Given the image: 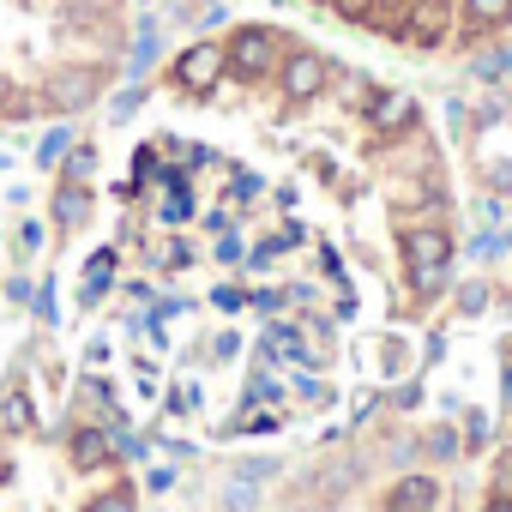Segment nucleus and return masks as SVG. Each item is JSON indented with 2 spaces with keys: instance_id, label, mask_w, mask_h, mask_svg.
<instances>
[{
  "instance_id": "39448f33",
  "label": "nucleus",
  "mask_w": 512,
  "mask_h": 512,
  "mask_svg": "<svg viewBox=\"0 0 512 512\" xmlns=\"http://www.w3.org/2000/svg\"><path fill=\"white\" fill-rule=\"evenodd\" d=\"M452 25V0H404V19H398V37L410 49H434Z\"/></svg>"
},
{
  "instance_id": "9d476101",
  "label": "nucleus",
  "mask_w": 512,
  "mask_h": 512,
  "mask_svg": "<svg viewBox=\"0 0 512 512\" xmlns=\"http://www.w3.org/2000/svg\"><path fill=\"white\" fill-rule=\"evenodd\" d=\"M91 217V193H85V181H61V193H55V223L61 229H79Z\"/></svg>"
},
{
  "instance_id": "6ab92c4d",
  "label": "nucleus",
  "mask_w": 512,
  "mask_h": 512,
  "mask_svg": "<svg viewBox=\"0 0 512 512\" xmlns=\"http://www.w3.org/2000/svg\"><path fill=\"white\" fill-rule=\"evenodd\" d=\"M428 452H434V458H452V452H458L452 428H434V434H428Z\"/></svg>"
},
{
  "instance_id": "0eeeda50",
  "label": "nucleus",
  "mask_w": 512,
  "mask_h": 512,
  "mask_svg": "<svg viewBox=\"0 0 512 512\" xmlns=\"http://www.w3.org/2000/svg\"><path fill=\"white\" fill-rule=\"evenodd\" d=\"M368 121H374V133H410L416 127V97L410 91H380L374 103H368Z\"/></svg>"
},
{
  "instance_id": "dca6fc26",
  "label": "nucleus",
  "mask_w": 512,
  "mask_h": 512,
  "mask_svg": "<svg viewBox=\"0 0 512 512\" xmlns=\"http://www.w3.org/2000/svg\"><path fill=\"white\" fill-rule=\"evenodd\" d=\"M488 506H500V512H512V458L494 470V488H488Z\"/></svg>"
},
{
  "instance_id": "20e7f679",
  "label": "nucleus",
  "mask_w": 512,
  "mask_h": 512,
  "mask_svg": "<svg viewBox=\"0 0 512 512\" xmlns=\"http://www.w3.org/2000/svg\"><path fill=\"white\" fill-rule=\"evenodd\" d=\"M278 79H284V97H290V103H314V97L326 91V79H332V61L314 55V49H284Z\"/></svg>"
},
{
  "instance_id": "4be33fe9",
  "label": "nucleus",
  "mask_w": 512,
  "mask_h": 512,
  "mask_svg": "<svg viewBox=\"0 0 512 512\" xmlns=\"http://www.w3.org/2000/svg\"><path fill=\"white\" fill-rule=\"evenodd\" d=\"M61 151H67V133H49V139H43V151H37V157H43V163H61Z\"/></svg>"
},
{
  "instance_id": "2eb2a0df",
  "label": "nucleus",
  "mask_w": 512,
  "mask_h": 512,
  "mask_svg": "<svg viewBox=\"0 0 512 512\" xmlns=\"http://www.w3.org/2000/svg\"><path fill=\"white\" fill-rule=\"evenodd\" d=\"M506 67H512V55H506V49H500V55H476V61H470V73H476L482 85H494Z\"/></svg>"
},
{
  "instance_id": "f03ea898",
  "label": "nucleus",
  "mask_w": 512,
  "mask_h": 512,
  "mask_svg": "<svg viewBox=\"0 0 512 512\" xmlns=\"http://www.w3.org/2000/svg\"><path fill=\"white\" fill-rule=\"evenodd\" d=\"M223 61H229V73L235 79H266L278 61H284V37L278 31H266V25H241L229 43H223Z\"/></svg>"
},
{
  "instance_id": "a211bd4d",
  "label": "nucleus",
  "mask_w": 512,
  "mask_h": 512,
  "mask_svg": "<svg viewBox=\"0 0 512 512\" xmlns=\"http://www.w3.org/2000/svg\"><path fill=\"white\" fill-rule=\"evenodd\" d=\"M380 368H386V374H398V368H404V344H398V338H386V344H380Z\"/></svg>"
},
{
  "instance_id": "1a4fd4ad",
  "label": "nucleus",
  "mask_w": 512,
  "mask_h": 512,
  "mask_svg": "<svg viewBox=\"0 0 512 512\" xmlns=\"http://www.w3.org/2000/svg\"><path fill=\"white\" fill-rule=\"evenodd\" d=\"M67 452H73V464H79V470H103V464L115 458L109 434H97V428H73V434H67Z\"/></svg>"
},
{
  "instance_id": "4468645a",
  "label": "nucleus",
  "mask_w": 512,
  "mask_h": 512,
  "mask_svg": "<svg viewBox=\"0 0 512 512\" xmlns=\"http://www.w3.org/2000/svg\"><path fill=\"white\" fill-rule=\"evenodd\" d=\"M109 272H115V253H97V260H91V272H85V296H91V302L103 296V284H109Z\"/></svg>"
},
{
  "instance_id": "f8f14e48",
  "label": "nucleus",
  "mask_w": 512,
  "mask_h": 512,
  "mask_svg": "<svg viewBox=\"0 0 512 512\" xmlns=\"http://www.w3.org/2000/svg\"><path fill=\"white\" fill-rule=\"evenodd\" d=\"M464 13H470L476 31H494V25L512 19V0H464Z\"/></svg>"
},
{
  "instance_id": "9b49d317",
  "label": "nucleus",
  "mask_w": 512,
  "mask_h": 512,
  "mask_svg": "<svg viewBox=\"0 0 512 512\" xmlns=\"http://www.w3.org/2000/svg\"><path fill=\"white\" fill-rule=\"evenodd\" d=\"M31 115H37V103H31L7 73H0V121H31Z\"/></svg>"
},
{
  "instance_id": "5701e85b",
  "label": "nucleus",
  "mask_w": 512,
  "mask_h": 512,
  "mask_svg": "<svg viewBox=\"0 0 512 512\" xmlns=\"http://www.w3.org/2000/svg\"><path fill=\"white\" fill-rule=\"evenodd\" d=\"M332 7H338V13H350V19H368L374 0H332Z\"/></svg>"
},
{
  "instance_id": "f257e3e1",
  "label": "nucleus",
  "mask_w": 512,
  "mask_h": 512,
  "mask_svg": "<svg viewBox=\"0 0 512 512\" xmlns=\"http://www.w3.org/2000/svg\"><path fill=\"white\" fill-rule=\"evenodd\" d=\"M398 247H404L410 284H416L422 296H440V284H446V272H452V235H446L440 223H410Z\"/></svg>"
},
{
  "instance_id": "ddd939ff",
  "label": "nucleus",
  "mask_w": 512,
  "mask_h": 512,
  "mask_svg": "<svg viewBox=\"0 0 512 512\" xmlns=\"http://www.w3.org/2000/svg\"><path fill=\"white\" fill-rule=\"evenodd\" d=\"M31 422H37L31 398H25V392H7V404H0V428H13V434H25Z\"/></svg>"
},
{
  "instance_id": "aec40b11",
  "label": "nucleus",
  "mask_w": 512,
  "mask_h": 512,
  "mask_svg": "<svg viewBox=\"0 0 512 512\" xmlns=\"http://www.w3.org/2000/svg\"><path fill=\"white\" fill-rule=\"evenodd\" d=\"M482 175H488V187L512 193V163H482Z\"/></svg>"
},
{
  "instance_id": "7ed1b4c3",
  "label": "nucleus",
  "mask_w": 512,
  "mask_h": 512,
  "mask_svg": "<svg viewBox=\"0 0 512 512\" xmlns=\"http://www.w3.org/2000/svg\"><path fill=\"white\" fill-rule=\"evenodd\" d=\"M223 73H229V61H223V43H211V37L187 43V49L175 55V67H169L175 91H187V97H211Z\"/></svg>"
},
{
  "instance_id": "423d86ee",
  "label": "nucleus",
  "mask_w": 512,
  "mask_h": 512,
  "mask_svg": "<svg viewBox=\"0 0 512 512\" xmlns=\"http://www.w3.org/2000/svg\"><path fill=\"white\" fill-rule=\"evenodd\" d=\"M97 91H103V73H97V67H67V73L49 79V109L73 115V109H85Z\"/></svg>"
},
{
  "instance_id": "b1692460",
  "label": "nucleus",
  "mask_w": 512,
  "mask_h": 512,
  "mask_svg": "<svg viewBox=\"0 0 512 512\" xmlns=\"http://www.w3.org/2000/svg\"><path fill=\"white\" fill-rule=\"evenodd\" d=\"M37 241H43V229H37V223H25V229H19V247H25V253H37Z\"/></svg>"
},
{
  "instance_id": "6e6552de",
  "label": "nucleus",
  "mask_w": 512,
  "mask_h": 512,
  "mask_svg": "<svg viewBox=\"0 0 512 512\" xmlns=\"http://www.w3.org/2000/svg\"><path fill=\"white\" fill-rule=\"evenodd\" d=\"M446 494H440V482L434 476H422V470H410V476H398V488L386 494V506L392 512H428V506H440Z\"/></svg>"
},
{
  "instance_id": "412c9836",
  "label": "nucleus",
  "mask_w": 512,
  "mask_h": 512,
  "mask_svg": "<svg viewBox=\"0 0 512 512\" xmlns=\"http://www.w3.org/2000/svg\"><path fill=\"white\" fill-rule=\"evenodd\" d=\"M151 55H157V31L145 25V37H139V49H133V67H151Z\"/></svg>"
},
{
  "instance_id": "f3484780",
  "label": "nucleus",
  "mask_w": 512,
  "mask_h": 512,
  "mask_svg": "<svg viewBox=\"0 0 512 512\" xmlns=\"http://www.w3.org/2000/svg\"><path fill=\"white\" fill-rule=\"evenodd\" d=\"M458 308H464V314H476V308H488V284H464V296H458Z\"/></svg>"
}]
</instances>
